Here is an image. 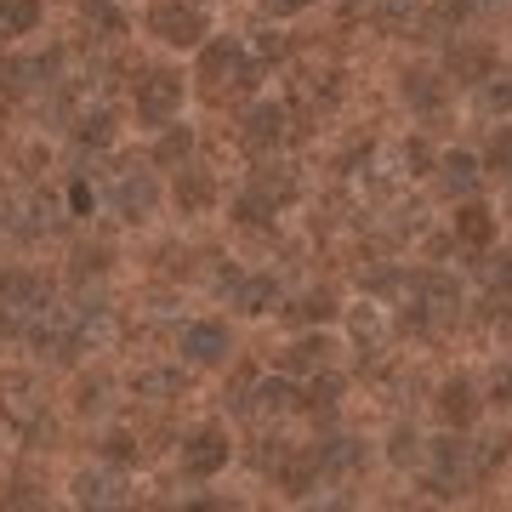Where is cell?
<instances>
[{
	"label": "cell",
	"instance_id": "6da1fadb",
	"mask_svg": "<svg viewBox=\"0 0 512 512\" xmlns=\"http://www.w3.org/2000/svg\"><path fill=\"white\" fill-rule=\"evenodd\" d=\"M137 114H143L148 126H171L177 114H183V80L171 69H154L137 80Z\"/></svg>",
	"mask_w": 512,
	"mask_h": 512
},
{
	"label": "cell",
	"instance_id": "7a4b0ae2",
	"mask_svg": "<svg viewBox=\"0 0 512 512\" xmlns=\"http://www.w3.org/2000/svg\"><path fill=\"white\" fill-rule=\"evenodd\" d=\"M148 29L165 40V46H200L205 40V12L200 6H183V0H160L148 12Z\"/></svg>",
	"mask_w": 512,
	"mask_h": 512
},
{
	"label": "cell",
	"instance_id": "3957f363",
	"mask_svg": "<svg viewBox=\"0 0 512 512\" xmlns=\"http://www.w3.org/2000/svg\"><path fill=\"white\" fill-rule=\"evenodd\" d=\"M228 467V439H222L217 427H200L194 439L183 444V473L188 478H211Z\"/></svg>",
	"mask_w": 512,
	"mask_h": 512
},
{
	"label": "cell",
	"instance_id": "277c9868",
	"mask_svg": "<svg viewBox=\"0 0 512 512\" xmlns=\"http://www.w3.org/2000/svg\"><path fill=\"white\" fill-rule=\"evenodd\" d=\"M200 69L211 86H251V57L239 52V46H228V40H217V46H205Z\"/></svg>",
	"mask_w": 512,
	"mask_h": 512
},
{
	"label": "cell",
	"instance_id": "5b68a950",
	"mask_svg": "<svg viewBox=\"0 0 512 512\" xmlns=\"http://www.w3.org/2000/svg\"><path fill=\"white\" fill-rule=\"evenodd\" d=\"M285 120H291V114L279 109V103H256V109L245 114V148H256V154L279 148L285 143Z\"/></svg>",
	"mask_w": 512,
	"mask_h": 512
},
{
	"label": "cell",
	"instance_id": "8992f818",
	"mask_svg": "<svg viewBox=\"0 0 512 512\" xmlns=\"http://www.w3.org/2000/svg\"><path fill=\"white\" fill-rule=\"evenodd\" d=\"M154 200H160V188H154V177H120V188H114V205H120V217L126 222H143L148 211H154Z\"/></svg>",
	"mask_w": 512,
	"mask_h": 512
},
{
	"label": "cell",
	"instance_id": "52a82bcc",
	"mask_svg": "<svg viewBox=\"0 0 512 512\" xmlns=\"http://www.w3.org/2000/svg\"><path fill=\"white\" fill-rule=\"evenodd\" d=\"M183 353L194 359V365H217V359H228V330L222 325H188L183 330Z\"/></svg>",
	"mask_w": 512,
	"mask_h": 512
},
{
	"label": "cell",
	"instance_id": "ba28073f",
	"mask_svg": "<svg viewBox=\"0 0 512 512\" xmlns=\"http://www.w3.org/2000/svg\"><path fill=\"white\" fill-rule=\"evenodd\" d=\"M416 302L427 313H456L461 308V285L450 274H421L416 279Z\"/></svg>",
	"mask_w": 512,
	"mask_h": 512
},
{
	"label": "cell",
	"instance_id": "9c48e42d",
	"mask_svg": "<svg viewBox=\"0 0 512 512\" xmlns=\"http://www.w3.org/2000/svg\"><path fill=\"white\" fill-rule=\"evenodd\" d=\"M495 69V52L490 46H478V40H461V46H450V74L456 80H490Z\"/></svg>",
	"mask_w": 512,
	"mask_h": 512
},
{
	"label": "cell",
	"instance_id": "30bf717a",
	"mask_svg": "<svg viewBox=\"0 0 512 512\" xmlns=\"http://www.w3.org/2000/svg\"><path fill=\"white\" fill-rule=\"evenodd\" d=\"M211 200H217V183H211L205 171H183V177H177V205H183V217L211 211Z\"/></svg>",
	"mask_w": 512,
	"mask_h": 512
},
{
	"label": "cell",
	"instance_id": "8fae6325",
	"mask_svg": "<svg viewBox=\"0 0 512 512\" xmlns=\"http://www.w3.org/2000/svg\"><path fill=\"white\" fill-rule=\"evenodd\" d=\"M439 416L450 421V427H467V421L478 416L473 387H467V382H444V387H439Z\"/></svg>",
	"mask_w": 512,
	"mask_h": 512
},
{
	"label": "cell",
	"instance_id": "7c38bea8",
	"mask_svg": "<svg viewBox=\"0 0 512 512\" xmlns=\"http://www.w3.org/2000/svg\"><path fill=\"white\" fill-rule=\"evenodd\" d=\"M74 501H86V507H114V501H120V478L114 473H80L74 478Z\"/></svg>",
	"mask_w": 512,
	"mask_h": 512
},
{
	"label": "cell",
	"instance_id": "4fadbf2b",
	"mask_svg": "<svg viewBox=\"0 0 512 512\" xmlns=\"http://www.w3.org/2000/svg\"><path fill=\"white\" fill-rule=\"evenodd\" d=\"M325 359H330V342H325V336H302V342H291V348H285V370H296V376L325 370Z\"/></svg>",
	"mask_w": 512,
	"mask_h": 512
},
{
	"label": "cell",
	"instance_id": "5bb4252c",
	"mask_svg": "<svg viewBox=\"0 0 512 512\" xmlns=\"http://www.w3.org/2000/svg\"><path fill=\"white\" fill-rule=\"evenodd\" d=\"M404 103L410 109H421V114H433L444 103V80H433V74H404Z\"/></svg>",
	"mask_w": 512,
	"mask_h": 512
},
{
	"label": "cell",
	"instance_id": "9a60e30c",
	"mask_svg": "<svg viewBox=\"0 0 512 512\" xmlns=\"http://www.w3.org/2000/svg\"><path fill=\"white\" fill-rule=\"evenodd\" d=\"M456 239H461V245H490V239H495L490 211H484V205H461V211H456Z\"/></svg>",
	"mask_w": 512,
	"mask_h": 512
},
{
	"label": "cell",
	"instance_id": "2e32d148",
	"mask_svg": "<svg viewBox=\"0 0 512 512\" xmlns=\"http://www.w3.org/2000/svg\"><path fill=\"white\" fill-rule=\"evenodd\" d=\"M0 296H6V308H46V285L29 274H6L0 279Z\"/></svg>",
	"mask_w": 512,
	"mask_h": 512
},
{
	"label": "cell",
	"instance_id": "e0dca14e",
	"mask_svg": "<svg viewBox=\"0 0 512 512\" xmlns=\"http://www.w3.org/2000/svg\"><path fill=\"white\" fill-rule=\"evenodd\" d=\"M35 23H40L35 0H0V35H29Z\"/></svg>",
	"mask_w": 512,
	"mask_h": 512
},
{
	"label": "cell",
	"instance_id": "ac0fdd59",
	"mask_svg": "<svg viewBox=\"0 0 512 512\" xmlns=\"http://www.w3.org/2000/svg\"><path fill=\"white\" fill-rule=\"evenodd\" d=\"M234 302L245 313H268L274 308V279H234Z\"/></svg>",
	"mask_w": 512,
	"mask_h": 512
},
{
	"label": "cell",
	"instance_id": "d6986e66",
	"mask_svg": "<svg viewBox=\"0 0 512 512\" xmlns=\"http://www.w3.org/2000/svg\"><path fill=\"white\" fill-rule=\"evenodd\" d=\"M376 29L382 35H399V29H410V18H416V0H376Z\"/></svg>",
	"mask_w": 512,
	"mask_h": 512
},
{
	"label": "cell",
	"instance_id": "ffe728a7",
	"mask_svg": "<svg viewBox=\"0 0 512 512\" xmlns=\"http://www.w3.org/2000/svg\"><path fill=\"white\" fill-rule=\"evenodd\" d=\"M473 183H478V160L473 154H450L444 160V188L450 194H473Z\"/></svg>",
	"mask_w": 512,
	"mask_h": 512
},
{
	"label": "cell",
	"instance_id": "44dd1931",
	"mask_svg": "<svg viewBox=\"0 0 512 512\" xmlns=\"http://www.w3.org/2000/svg\"><path fill=\"white\" fill-rule=\"evenodd\" d=\"M188 148H194L188 126H171V131L160 137V143H154V160H160V165H183V160H188Z\"/></svg>",
	"mask_w": 512,
	"mask_h": 512
},
{
	"label": "cell",
	"instance_id": "7402d4cb",
	"mask_svg": "<svg viewBox=\"0 0 512 512\" xmlns=\"http://www.w3.org/2000/svg\"><path fill=\"white\" fill-rule=\"evenodd\" d=\"M256 194H262L268 205H291L296 200V183L285 177V171H262V177H256Z\"/></svg>",
	"mask_w": 512,
	"mask_h": 512
},
{
	"label": "cell",
	"instance_id": "603a6c76",
	"mask_svg": "<svg viewBox=\"0 0 512 512\" xmlns=\"http://www.w3.org/2000/svg\"><path fill=\"white\" fill-rule=\"evenodd\" d=\"M74 137H80V143L86 148H103L114 137V120L109 114H86V120H80V131H74Z\"/></svg>",
	"mask_w": 512,
	"mask_h": 512
},
{
	"label": "cell",
	"instance_id": "cb8c5ba5",
	"mask_svg": "<svg viewBox=\"0 0 512 512\" xmlns=\"http://www.w3.org/2000/svg\"><path fill=\"white\" fill-rule=\"evenodd\" d=\"M177 387H183L177 370H148V376H137V399H148V393H177Z\"/></svg>",
	"mask_w": 512,
	"mask_h": 512
},
{
	"label": "cell",
	"instance_id": "d4e9b609",
	"mask_svg": "<svg viewBox=\"0 0 512 512\" xmlns=\"http://www.w3.org/2000/svg\"><path fill=\"white\" fill-rule=\"evenodd\" d=\"M359 461V450H353L348 439H330L325 450H319V467H330V473H342V467H353Z\"/></svg>",
	"mask_w": 512,
	"mask_h": 512
},
{
	"label": "cell",
	"instance_id": "484cf974",
	"mask_svg": "<svg viewBox=\"0 0 512 512\" xmlns=\"http://www.w3.org/2000/svg\"><path fill=\"white\" fill-rule=\"evenodd\" d=\"M433 456H439L444 473L461 478V467H467V444H461V439H439V450H433Z\"/></svg>",
	"mask_w": 512,
	"mask_h": 512
},
{
	"label": "cell",
	"instance_id": "4316f807",
	"mask_svg": "<svg viewBox=\"0 0 512 512\" xmlns=\"http://www.w3.org/2000/svg\"><path fill=\"white\" fill-rule=\"evenodd\" d=\"M234 217L245 222V228H256V222H268L274 211H268V200H262V194H245V200L234 205Z\"/></svg>",
	"mask_w": 512,
	"mask_h": 512
},
{
	"label": "cell",
	"instance_id": "83f0119b",
	"mask_svg": "<svg viewBox=\"0 0 512 512\" xmlns=\"http://www.w3.org/2000/svg\"><path fill=\"white\" fill-rule=\"evenodd\" d=\"M336 393H342V382H336V376H319V382L308 387V410H330Z\"/></svg>",
	"mask_w": 512,
	"mask_h": 512
},
{
	"label": "cell",
	"instance_id": "f1b7e54d",
	"mask_svg": "<svg viewBox=\"0 0 512 512\" xmlns=\"http://www.w3.org/2000/svg\"><path fill=\"white\" fill-rule=\"evenodd\" d=\"M296 319H330V313H336V302H330V296L325 291H319V296H302V302H296Z\"/></svg>",
	"mask_w": 512,
	"mask_h": 512
},
{
	"label": "cell",
	"instance_id": "f546056e",
	"mask_svg": "<svg viewBox=\"0 0 512 512\" xmlns=\"http://www.w3.org/2000/svg\"><path fill=\"white\" fill-rule=\"evenodd\" d=\"M490 165L501 171V177H512V131H501V137L490 143Z\"/></svg>",
	"mask_w": 512,
	"mask_h": 512
},
{
	"label": "cell",
	"instance_id": "4dcf8cb0",
	"mask_svg": "<svg viewBox=\"0 0 512 512\" xmlns=\"http://www.w3.org/2000/svg\"><path fill=\"white\" fill-rule=\"evenodd\" d=\"M86 18H92L97 29H109V35H120V29H126V23H120V12H114V6H103V0H92V6H86Z\"/></svg>",
	"mask_w": 512,
	"mask_h": 512
},
{
	"label": "cell",
	"instance_id": "1f68e13d",
	"mask_svg": "<svg viewBox=\"0 0 512 512\" xmlns=\"http://www.w3.org/2000/svg\"><path fill=\"white\" fill-rule=\"evenodd\" d=\"M256 404H262V410H285V404H291V387H285V382H262Z\"/></svg>",
	"mask_w": 512,
	"mask_h": 512
},
{
	"label": "cell",
	"instance_id": "d6a6232c",
	"mask_svg": "<svg viewBox=\"0 0 512 512\" xmlns=\"http://www.w3.org/2000/svg\"><path fill=\"white\" fill-rule=\"evenodd\" d=\"M421 456V439H416V433H404V427H399V433H393V461H399V467H404V461H416Z\"/></svg>",
	"mask_w": 512,
	"mask_h": 512
},
{
	"label": "cell",
	"instance_id": "836d02e7",
	"mask_svg": "<svg viewBox=\"0 0 512 512\" xmlns=\"http://www.w3.org/2000/svg\"><path fill=\"white\" fill-rule=\"evenodd\" d=\"M353 336H359V342H365V348H376V342H382V325H376V313H359V325H353Z\"/></svg>",
	"mask_w": 512,
	"mask_h": 512
},
{
	"label": "cell",
	"instance_id": "e575fe53",
	"mask_svg": "<svg viewBox=\"0 0 512 512\" xmlns=\"http://www.w3.org/2000/svg\"><path fill=\"white\" fill-rule=\"evenodd\" d=\"M262 6H268L274 18H296V12H308L313 0H262Z\"/></svg>",
	"mask_w": 512,
	"mask_h": 512
},
{
	"label": "cell",
	"instance_id": "d590c367",
	"mask_svg": "<svg viewBox=\"0 0 512 512\" xmlns=\"http://www.w3.org/2000/svg\"><path fill=\"white\" fill-rule=\"evenodd\" d=\"M495 461H507V439H484V450H478V467H495Z\"/></svg>",
	"mask_w": 512,
	"mask_h": 512
},
{
	"label": "cell",
	"instance_id": "8d00e7d4",
	"mask_svg": "<svg viewBox=\"0 0 512 512\" xmlns=\"http://www.w3.org/2000/svg\"><path fill=\"white\" fill-rule=\"evenodd\" d=\"M495 399H501V404H512V365H501V370H495Z\"/></svg>",
	"mask_w": 512,
	"mask_h": 512
},
{
	"label": "cell",
	"instance_id": "74e56055",
	"mask_svg": "<svg viewBox=\"0 0 512 512\" xmlns=\"http://www.w3.org/2000/svg\"><path fill=\"white\" fill-rule=\"evenodd\" d=\"M490 109H512V80H501V86H490Z\"/></svg>",
	"mask_w": 512,
	"mask_h": 512
},
{
	"label": "cell",
	"instance_id": "f35d334b",
	"mask_svg": "<svg viewBox=\"0 0 512 512\" xmlns=\"http://www.w3.org/2000/svg\"><path fill=\"white\" fill-rule=\"evenodd\" d=\"M109 456H114V461H131V456H137V444L120 433V439H109Z\"/></svg>",
	"mask_w": 512,
	"mask_h": 512
},
{
	"label": "cell",
	"instance_id": "ab89813d",
	"mask_svg": "<svg viewBox=\"0 0 512 512\" xmlns=\"http://www.w3.org/2000/svg\"><path fill=\"white\" fill-rule=\"evenodd\" d=\"M256 52H262V57H285V40H279V35H262V40H256Z\"/></svg>",
	"mask_w": 512,
	"mask_h": 512
},
{
	"label": "cell",
	"instance_id": "60d3db41",
	"mask_svg": "<svg viewBox=\"0 0 512 512\" xmlns=\"http://www.w3.org/2000/svg\"><path fill=\"white\" fill-rule=\"evenodd\" d=\"M495 279H501V291H507V296H512V251H507V256H501V274H495Z\"/></svg>",
	"mask_w": 512,
	"mask_h": 512
}]
</instances>
